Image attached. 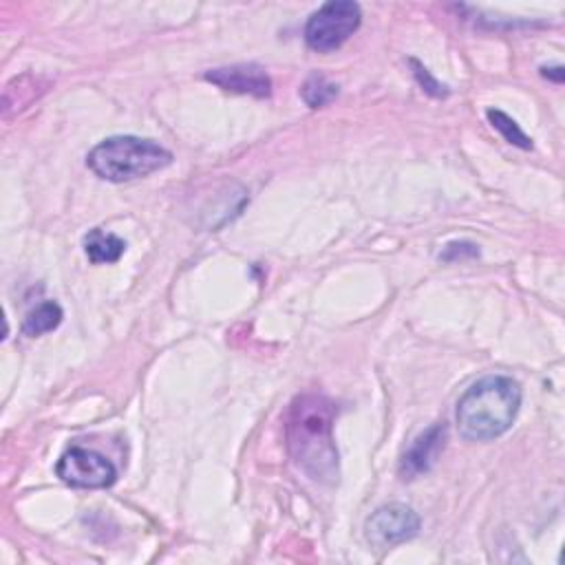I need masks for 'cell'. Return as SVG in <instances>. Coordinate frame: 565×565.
Listing matches in <instances>:
<instances>
[{
    "mask_svg": "<svg viewBox=\"0 0 565 565\" xmlns=\"http://www.w3.org/2000/svg\"><path fill=\"white\" fill-rule=\"evenodd\" d=\"M172 163V152L152 139L115 135L102 139L86 154V166L104 181L124 183L143 179Z\"/></svg>",
    "mask_w": 565,
    "mask_h": 565,
    "instance_id": "obj_3",
    "label": "cell"
},
{
    "mask_svg": "<svg viewBox=\"0 0 565 565\" xmlns=\"http://www.w3.org/2000/svg\"><path fill=\"white\" fill-rule=\"evenodd\" d=\"M333 404L318 393L298 395L287 415L285 437L294 463L313 481L335 483L340 475L333 441Z\"/></svg>",
    "mask_w": 565,
    "mask_h": 565,
    "instance_id": "obj_1",
    "label": "cell"
},
{
    "mask_svg": "<svg viewBox=\"0 0 565 565\" xmlns=\"http://www.w3.org/2000/svg\"><path fill=\"white\" fill-rule=\"evenodd\" d=\"M124 252L126 241L113 232H104L102 227H95L84 236V254L95 265L117 263L124 256Z\"/></svg>",
    "mask_w": 565,
    "mask_h": 565,
    "instance_id": "obj_9",
    "label": "cell"
},
{
    "mask_svg": "<svg viewBox=\"0 0 565 565\" xmlns=\"http://www.w3.org/2000/svg\"><path fill=\"white\" fill-rule=\"evenodd\" d=\"M205 79L216 84L223 90L252 95V97H269L271 95V79L258 64H232L221 68H210Z\"/></svg>",
    "mask_w": 565,
    "mask_h": 565,
    "instance_id": "obj_7",
    "label": "cell"
},
{
    "mask_svg": "<svg viewBox=\"0 0 565 565\" xmlns=\"http://www.w3.org/2000/svg\"><path fill=\"white\" fill-rule=\"evenodd\" d=\"M521 386L508 375H486L457 399V428L466 439L490 441L501 437L516 419Z\"/></svg>",
    "mask_w": 565,
    "mask_h": 565,
    "instance_id": "obj_2",
    "label": "cell"
},
{
    "mask_svg": "<svg viewBox=\"0 0 565 565\" xmlns=\"http://www.w3.org/2000/svg\"><path fill=\"white\" fill-rule=\"evenodd\" d=\"M360 4L351 0H333L322 4L305 24V42L311 51L329 53L340 49L360 26Z\"/></svg>",
    "mask_w": 565,
    "mask_h": 565,
    "instance_id": "obj_4",
    "label": "cell"
},
{
    "mask_svg": "<svg viewBox=\"0 0 565 565\" xmlns=\"http://www.w3.org/2000/svg\"><path fill=\"white\" fill-rule=\"evenodd\" d=\"M419 532V516L406 503L380 505L366 519V539L375 547H393L411 541Z\"/></svg>",
    "mask_w": 565,
    "mask_h": 565,
    "instance_id": "obj_6",
    "label": "cell"
},
{
    "mask_svg": "<svg viewBox=\"0 0 565 565\" xmlns=\"http://www.w3.org/2000/svg\"><path fill=\"white\" fill-rule=\"evenodd\" d=\"M411 66H413V75H415L417 84H419L428 95H433V97H446V95L450 93L448 86H444L439 79H435V77L430 75V71H428L424 64H419L417 60H411Z\"/></svg>",
    "mask_w": 565,
    "mask_h": 565,
    "instance_id": "obj_13",
    "label": "cell"
},
{
    "mask_svg": "<svg viewBox=\"0 0 565 565\" xmlns=\"http://www.w3.org/2000/svg\"><path fill=\"white\" fill-rule=\"evenodd\" d=\"M55 472L64 483L73 488H86V490L108 488L117 479V468L113 466L110 459L82 446H71L60 457Z\"/></svg>",
    "mask_w": 565,
    "mask_h": 565,
    "instance_id": "obj_5",
    "label": "cell"
},
{
    "mask_svg": "<svg viewBox=\"0 0 565 565\" xmlns=\"http://www.w3.org/2000/svg\"><path fill=\"white\" fill-rule=\"evenodd\" d=\"M446 437H448V428L444 422L433 424L422 435H417L413 439V444L408 446V450L399 459L402 479H415L422 472H428L435 466L439 452L444 450Z\"/></svg>",
    "mask_w": 565,
    "mask_h": 565,
    "instance_id": "obj_8",
    "label": "cell"
},
{
    "mask_svg": "<svg viewBox=\"0 0 565 565\" xmlns=\"http://www.w3.org/2000/svg\"><path fill=\"white\" fill-rule=\"evenodd\" d=\"M300 95H302V99H305V104H307L309 108H322V106H327V104H331V102L335 99L338 86L331 84L324 75L313 73V75H309L307 82L302 84Z\"/></svg>",
    "mask_w": 565,
    "mask_h": 565,
    "instance_id": "obj_11",
    "label": "cell"
},
{
    "mask_svg": "<svg viewBox=\"0 0 565 565\" xmlns=\"http://www.w3.org/2000/svg\"><path fill=\"white\" fill-rule=\"evenodd\" d=\"M475 256H479V249L475 243H468V241H452L439 254V258L446 263H455L461 258H475Z\"/></svg>",
    "mask_w": 565,
    "mask_h": 565,
    "instance_id": "obj_14",
    "label": "cell"
},
{
    "mask_svg": "<svg viewBox=\"0 0 565 565\" xmlns=\"http://www.w3.org/2000/svg\"><path fill=\"white\" fill-rule=\"evenodd\" d=\"M486 117H488L490 126H492L494 130H499L501 137H503L508 143H512V146H516V148H523V150H530V148H532V139L521 130V126H519L510 115H505V113L499 110V108H490V110L486 113Z\"/></svg>",
    "mask_w": 565,
    "mask_h": 565,
    "instance_id": "obj_12",
    "label": "cell"
},
{
    "mask_svg": "<svg viewBox=\"0 0 565 565\" xmlns=\"http://www.w3.org/2000/svg\"><path fill=\"white\" fill-rule=\"evenodd\" d=\"M541 75L547 77V79H552V82H556V84H563V79H565V68H563L561 64H556V66H541Z\"/></svg>",
    "mask_w": 565,
    "mask_h": 565,
    "instance_id": "obj_15",
    "label": "cell"
},
{
    "mask_svg": "<svg viewBox=\"0 0 565 565\" xmlns=\"http://www.w3.org/2000/svg\"><path fill=\"white\" fill-rule=\"evenodd\" d=\"M64 313H62V307L53 300H44L40 302L38 307H33L24 320H22V333L29 335V338H35V335H42V333H49L53 329L60 327Z\"/></svg>",
    "mask_w": 565,
    "mask_h": 565,
    "instance_id": "obj_10",
    "label": "cell"
}]
</instances>
